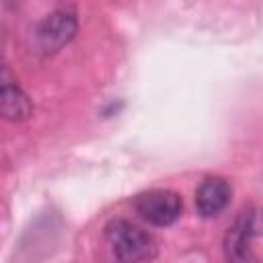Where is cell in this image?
<instances>
[{
	"label": "cell",
	"instance_id": "cell-1",
	"mask_svg": "<svg viewBox=\"0 0 263 263\" xmlns=\"http://www.w3.org/2000/svg\"><path fill=\"white\" fill-rule=\"evenodd\" d=\"M105 238L111 247L115 259L134 263V261H150L156 257L158 247L152 234L142 230L140 226L127 220H111L105 226Z\"/></svg>",
	"mask_w": 263,
	"mask_h": 263
},
{
	"label": "cell",
	"instance_id": "cell-2",
	"mask_svg": "<svg viewBox=\"0 0 263 263\" xmlns=\"http://www.w3.org/2000/svg\"><path fill=\"white\" fill-rule=\"evenodd\" d=\"M136 214L152 226H171L183 210V201L175 191L150 189L134 197Z\"/></svg>",
	"mask_w": 263,
	"mask_h": 263
},
{
	"label": "cell",
	"instance_id": "cell-3",
	"mask_svg": "<svg viewBox=\"0 0 263 263\" xmlns=\"http://www.w3.org/2000/svg\"><path fill=\"white\" fill-rule=\"evenodd\" d=\"M78 31V21L68 10H55L47 14L37 27H35V43L37 49L45 55L55 53L66 43L74 39Z\"/></svg>",
	"mask_w": 263,
	"mask_h": 263
},
{
	"label": "cell",
	"instance_id": "cell-4",
	"mask_svg": "<svg viewBox=\"0 0 263 263\" xmlns=\"http://www.w3.org/2000/svg\"><path fill=\"white\" fill-rule=\"evenodd\" d=\"M255 220H257L255 210L253 208H242L238 212V216L234 218L232 226H228L226 236H224V255H226L228 261L242 263V261L253 259L251 240L257 232Z\"/></svg>",
	"mask_w": 263,
	"mask_h": 263
},
{
	"label": "cell",
	"instance_id": "cell-5",
	"mask_svg": "<svg viewBox=\"0 0 263 263\" xmlns=\"http://www.w3.org/2000/svg\"><path fill=\"white\" fill-rule=\"evenodd\" d=\"M230 185L220 177H208L195 191V208L197 214L203 218L218 216L230 201Z\"/></svg>",
	"mask_w": 263,
	"mask_h": 263
},
{
	"label": "cell",
	"instance_id": "cell-6",
	"mask_svg": "<svg viewBox=\"0 0 263 263\" xmlns=\"http://www.w3.org/2000/svg\"><path fill=\"white\" fill-rule=\"evenodd\" d=\"M0 111L6 121L16 123V121H25L31 117L33 105H31L29 97L16 84H10L8 80H4L2 88H0Z\"/></svg>",
	"mask_w": 263,
	"mask_h": 263
}]
</instances>
